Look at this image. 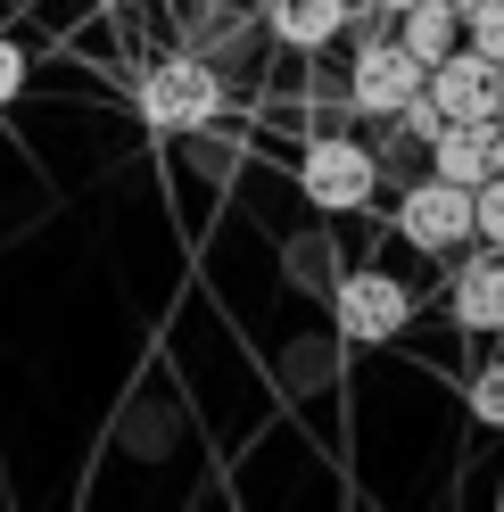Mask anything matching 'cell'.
Listing matches in <instances>:
<instances>
[{
    "instance_id": "obj_1",
    "label": "cell",
    "mask_w": 504,
    "mask_h": 512,
    "mask_svg": "<svg viewBox=\"0 0 504 512\" xmlns=\"http://www.w3.org/2000/svg\"><path fill=\"white\" fill-rule=\"evenodd\" d=\"M224 116V75L207 67L199 50H174V58H157V67L141 75V124L149 133H199V124Z\"/></svg>"
},
{
    "instance_id": "obj_2",
    "label": "cell",
    "mask_w": 504,
    "mask_h": 512,
    "mask_svg": "<svg viewBox=\"0 0 504 512\" xmlns=\"http://www.w3.org/2000/svg\"><path fill=\"white\" fill-rule=\"evenodd\" d=\"M372 182H381V157H372L356 133H323L298 157V190H306V207H323V215L372 207Z\"/></svg>"
},
{
    "instance_id": "obj_3",
    "label": "cell",
    "mask_w": 504,
    "mask_h": 512,
    "mask_svg": "<svg viewBox=\"0 0 504 512\" xmlns=\"http://www.w3.org/2000/svg\"><path fill=\"white\" fill-rule=\"evenodd\" d=\"M397 232L414 240L422 256H455V248L471 240V190L447 182V174H422V182L397 199Z\"/></svg>"
},
{
    "instance_id": "obj_4",
    "label": "cell",
    "mask_w": 504,
    "mask_h": 512,
    "mask_svg": "<svg viewBox=\"0 0 504 512\" xmlns=\"http://www.w3.org/2000/svg\"><path fill=\"white\" fill-rule=\"evenodd\" d=\"M331 314H339V331H348L356 347H389L405 323H414V298H405L397 273H348L339 298H331Z\"/></svg>"
},
{
    "instance_id": "obj_5",
    "label": "cell",
    "mask_w": 504,
    "mask_h": 512,
    "mask_svg": "<svg viewBox=\"0 0 504 512\" xmlns=\"http://www.w3.org/2000/svg\"><path fill=\"white\" fill-rule=\"evenodd\" d=\"M422 100L438 108V116H496V58H480L471 42H455L447 58H430L422 67Z\"/></svg>"
},
{
    "instance_id": "obj_6",
    "label": "cell",
    "mask_w": 504,
    "mask_h": 512,
    "mask_svg": "<svg viewBox=\"0 0 504 512\" xmlns=\"http://www.w3.org/2000/svg\"><path fill=\"white\" fill-rule=\"evenodd\" d=\"M422 149H430V174L471 190V182L504 174V116H455V124H438Z\"/></svg>"
},
{
    "instance_id": "obj_7",
    "label": "cell",
    "mask_w": 504,
    "mask_h": 512,
    "mask_svg": "<svg viewBox=\"0 0 504 512\" xmlns=\"http://www.w3.org/2000/svg\"><path fill=\"white\" fill-rule=\"evenodd\" d=\"M348 91H356V108H364V116H397V108L422 91V58L405 50L397 34H389V42H364V50H356V67H348Z\"/></svg>"
},
{
    "instance_id": "obj_8",
    "label": "cell",
    "mask_w": 504,
    "mask_h": 512,
    "mask_svg": "<svg viewBox=\"0 0 504 512\" xmlns=\"http://www.w3.org/2000/svg\"><path fill=\"white\" fill-rule=\"evenodd\" d=\"M455 323L480 331V339L504 331V248L463 256V265H455Z\"/></svg>"
},
{
    "instance_id": "obj_9",
    "label": "cell",
    "mask_w": 504,
    "mask_h": 512,
    "mask_svg": "<svg viewBox=\"0 0 504 512\" xmlns=\"http://www.w3.org/2000/svg\"><path fill=\"white\" fill-rule=\"evenodd\" d=\"M397 42L430 67V58H447L463 42V9L455 0H414V9H397Z\"/></svg>"
},
{
    "instance_id": "obj_10",
    "label": "cell",
    "mask_w": 504,
    "mask_h": 512,
    "mask_svg": "<svg viewBox=\"0 0 504 512\" xmlns=\"http://www.w3.org/2000/svg\"><path fill=\"white\" fill-rule=\"evenodd\" d=\"M273 34L290 50H323L348 34V0H273Z\"/></svg>"
},
{
    "instance_id": "obj_11",
    "label": "cell",
    "mask_w": 504,
    "mask_h": 512,
    "mask_svg": "<svg viewBox=\"0 0 504 512\" xmlns=\"http://www.w3.org/2000/svg\"><path fill=\"white\" fill-rule=\"evenodd\" d=\"M463 42L504 67V0H471V9H463Z\"/></svg>"
},
{
    "instance_id": "obj_12",
    "label": "cell",
    "mask_w": 504,
    "mask_h": 512,
    "mask_svg": "<svg viewBox=\"0 0 504 512\" xmlns=\"http://www.w3.org/2000/svg\"><path fill=\"white\" fill-rule=\"evenodd\" d=\"M471 240H488V248H504V174H488V182H471Z\"/></svg>"
},
{
    "instance_id": "obj_13",
    "label": "cell",
    "mask_w": 504,
    "mask_h": 512,
    "mask_svg": "<svg viewBox=\"0 0 504 512\" xmlns=\"http://www.w3.org/2000/svg\"><path fill=\"white\" fill-rule=\"evenodd\" d=\"M463 397H471V422L480 430H504V364H480Z\"/></svg>"
},
{
    "instance_id": "obj_14",
    "label": "cell",
    "mask_w": 504,
    "mask_h": 512,
    "mask_svg": "<svg viewBox=\"0 0 504 512\" xmlns=\"http://www.w3.org/2000/svg\"><path fill=\"white\" fill-rule=\"evenodd\" d=\"M17 91H25V50H17L9 34H0V108H9Z\"/></svg>"
},
{
    "instance_id": "obj_15",
    "label": "cell",
    "mask_w": 504,
    "mask_h": 512,
    "mask_svg": "<svg viewBox=\"0 0 504 512\" xmlns=\"http://www.w3.org/2000/svg\"><path fill=\"white\" fill-rule=\"evenodd\" d=\"M372 9H389V17H397V9H414V0H372Z\"/></svg>"
},
{
    "instance_id": "obj_16",
    "label": "cell",
    "mask_w": 504,
    "mask_h": 512,
    "mask_svg": "<svg viewBox=\"0 0 504 512\" xmlns=\"http://www.w3.org/2000/svg\"><path fill=\"white\" fill-rule=\"evenodd\" d=\"M496 116H504V67H496Z\"/></svg>"
},
{
    "instance_id": "obj_17",
    "label": "cell",
    "mask_w": 504,
    "mask_h": 512,
    "mask_svg": "<svg viewBox=\"0 0 504 512\" xmlns=\"http://www.w3.org/2000/svg\"><path fill=\"white\" fill-rule=\"evenodd\" d=\"M455 9H471V0H455Z\"/></svg>"
}]
</instances>
